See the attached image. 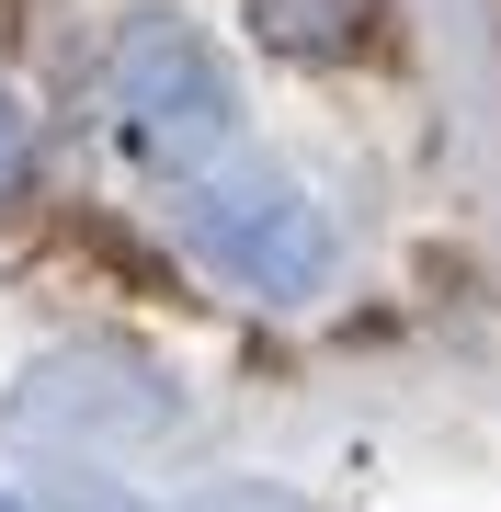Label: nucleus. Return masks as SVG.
<instances>
[{"label":"nucleus","mask_w":501,"mask_h":512,"mask_svg":"<svg viewBox=\"0 0 501 512\" xmlns=\"http://www.w3.org/2000/svg\"><path fill=\"white\" fill-rule=\"evenodd\" d=\"M103 80H114L126 148L149 171H171V183H194V171H217L228 148H240V80H228V57L205 46L183 12H126Z\"/></svg>","instance_id":"f257e3e1"},{"label":"nucleus","mask_w":501,"mask_h":512,"mask_svg":"<svg viewBox=\"0 0 501 512\" xmlns=\"http://www.w3.org/2000/svg\"><path fill=\"white\" fill-rule=\"evenodd\" d=\"M171 217H183V251L205 274L262 296V308H308V296L331 285V262H342L319 194H297L285 171H194Z\"/></svg>","instance_id":"f03ea898"},{"label":"nucleus","mask_w":501,"mask_h":512,"mask_svg":"<svg viewBox=\"0 0 501 512\" xmlns=\"http://www.w3.org/2000/svg\"><path fill=\"white\" fill-rule=\"evenodd\" d=\"M171 421H183L171 376L126 342H69L46 365H23V387L0 399V433L35 444V456H137Z\"/></svg>","instance_id":"7ed1b4c3"},{"label":"nucleus","mask_w":501,"mask_h":512,"mask_svg":"<svg viewBox=\"0 0 501 512\" xmlns=\"http://www.w3.org/2000/svg\"><path fill=\"white\" fill-rule=\"evenodd\" d=\"M251 12V35L274 46V57H297V69H331V57H353L376 35V12L388 0H240Z\"/></svg>","instance_id":"20e7f679"},{"label":"nucleus","mask_w":501,"mask_h":512,"mask_svg":"<svg viewBox=\"0 0 501 512\" xmlns=\"http://www.w3.org/2000/svg\"><path fill=\"white\" fill-rule=\"evenodd\" d=\"M183 512H308L297 490H251V478H228V490H205V501H183Z\"/></svg>","instance_id":"39448f33"},{"label":"nucleus","mask_w":501,"mask_h":512,"mask_svg":"<svg viewBox=\"0 0 501 512\" xmlns=\"http://www.w3.org/2000/svg\"><path fill=\"white\" fill-rule=\"evenodd\" d=\"M46 512H137V501L103 490V478H69V490H46Z\"/></svg>","instance_id":"423d86ee"},{"label":"nucleus","mask_w":501,"mask_h":512,"mask_svg":"<svg viewBox=\"0 0 501 512\" xmlns=\"http://www.w3.org/2000/svg\"><path fill=\"white\" fill-rule=\"evenodd\" d=\"M12 160H23V114L0 103V183H12Z\"/></svg>","instance_id":"0eeeda50"},{"label":"nucleus","mask_w":501,"mask_h":512,"mask_svg":"<svg viewBox=\"0 0 501 512\" xmlns=\"http://www.w3.org/2000/svg\"><path fill=\"white\" fill-rule=\"evenodd\" d=\"M0 512H23V501H0Z\"/></svg>","instance_id":"6e6552de"}]
</instances>
